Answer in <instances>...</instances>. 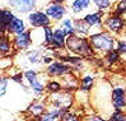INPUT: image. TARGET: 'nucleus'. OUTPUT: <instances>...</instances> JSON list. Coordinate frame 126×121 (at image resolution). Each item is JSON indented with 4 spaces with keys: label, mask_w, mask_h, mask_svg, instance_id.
Listing matches in <instances>:
<instances>
[{
    "label": "nucleus",
    "mask_w": 126,
    "mask_h": 121,
    "mask_svg": "<svg viewBox=\"0 0 126 121\" xmlns=\"http://www.w3.org/2000/svg\"><path fill=\"white\" fill-rule=\"evenodd\" d=\"M111 104L115 111L126 113V83L122 79L113 82L111 89Z\"/></svg>",
    "instance_id": "nucleus-3"
},
{
    "label": "nucleus",
    "mask_w": 126,
    "mask_h": 121,
    "mask_svg": "<svg viewBox=\"0 0 126 121\" xmlns=\"http://www.w3.org/2000/svg\"><path fill=\"white\" fill-rule=\"evenodd\" d=\"M24 75V79L27 80L29 88L34 93V96H41L43 94V92L46 90V84L45 82L40 79V73L36 71L34 69H28L23 73Z\"/></svg>",
    "instance_id": "nucleus-6"
},
{
    "label": "nucleus",
    "mask_w": 126,
    "mask_h": 121,
    "mask_svg": "<svg viewBox=\"0 0 126 121\" xmlns=\"http://www.w3.org/2000/svg\"><path fill=\"white\" fill-rule=\"evenodd\" d=\"M14 17H16V14L10 8H1V10H0V29H1V35L8 33L9 24L12 23Z\"/></svg>",
    "instance_id": "nucleus-15"
},
{
    "label": "nucleus",
    "mask_w": 126,
    "mask_h": 121,
    "mask_svg": "<svg viewBox=\"0 0 126 121\" xmlns=\"http://www.w3.org/2000/svg\"><path fill=\"white\" fill-rule=\"evenodd\" d=\"M74 69L68 65V64H65L63 61H54V63H51L50 65H47V68L45 69V74L47 75V77L50 78H55V77H65V75H68L70 73H73Z\"/></svg>",
    "instance_id": "nucleus-9"
},
{
    "label": "nucleus",
    "mask_w": 126,
    "mask_h": 121,
    "mask_svg": "<svg viewBox=\"0 0 126 121\" xmlns=\"http://www.w3.org/2000/svg\"><path fill=\"white\" fill-rule=\"evenodd\" d=\"M13 47L14 50L17 51H28L29 49H31V46L33 45L32 42V37H31V31H26L22 35H18V36H14L13 37Z\"/></svg>",
    "instance_id": "nucleus-11"
},
{
    "label": "nucleus",
    "mask_w": 126,
    "mask_h": 121,
    "mask_svg": "<svg viewBox=\"0 0 126 121\" xmlns=\"http://www.w3.org/2000/svg\"><path fill=\"white\" fill-rule=\"evenodd\" d=\"M66 49H68V51L83 59H89L94 56V50L89 42V38L80 37L78 35L68 37V40H66Z\"/></svg>",
    "instance_id": "nucleus-1"
},
{
    "label": "nucleus",
    "mask_w": 126,
    "mask_h": 121,
    "mask_svg": "<svg viewBox=\"0 0 126 121\" xmlns=\"http://www.w3.org/2000/svg\"><path fill=\"white\" fill-rule=\"evenodd\" d=\"M93 5H95V8H97L98 12L106 14L108 12L112 10V5L113 3L110 1V0H94L93 1Z\"/></svg>",
    "instance_id": "nucleus-24"
},
{
    "label": "nucleus",
    "mask_w": 126,
    "mask_h": 121,
    "mask_svg": "<svg viewBox=\"0 0 126 121\" xmlns=\"http://www.w3.org/2000/svg\"><path fill=\"white\" fill-rule=\"evenodd\" d=\"M116 50L118 51L120 55H126V40L120 38L116 43Z\"/></svg>",
    "instance_id": "nucleus-31"
},
{
    "label": "nucleus",
    "mask_w": 126,
    "mask_h": 121,
    "mask_svg": "<svg viewBox=\"0 0 126 121\" xmlns=\"http://www.w3.org/2000/svg\"><path fill=\"white\" fill-rule=\"evenodd\" d=\"M45 12L51 22H61L68 14V6H65V1H51L46 3Z\"/></svg>",
    "instance_id": "nucleus-5"
},
{
    "label": "nucleus",
    "mask_w": 126,
    "mask_h": 121,
    "mask_svg": "<svg viewBox=\"0 0 126 121\" xmlns=\"http://www.w3.org/2000/svg\"><path fill=\"white\" fill-rule=\"evenodd\" d=\"M27 23L29 24L31 29L34 28H46L51 27V19L47 17V14L42 10H36L31 13L29 16H27Z\"/></svg>",
    "instance_id": "nucleus-8"
},
{
    "label": "nucleus",
    "mask_w": 126,
    "mask_h": 121,
    "mask_svg": "<svg viewBox=\"0 0 126 121\" xmlns=\"http://www.w3.org/2000/svg\"><path fill=\"white\" fill-rule=\"evenodd\" d=\"M10 9L14 12V14H27L29 16L31 13L36 12L37 8V1H33V0H20V1H8L6 3Z\"/></svg>",
    "instance_id": "nucleus-10"
},
{
    "label": "nucleus",
    "mask_w": 126,
    "mask_h": 121,
    "mask_svg": "<svg viewBox=\"0 0 126 121\" xmlns=\"http://www.w3.org/2000/svg\"><path fill=\"white\" fill-rule=\"evenodd\" d=\"M60 116H61V110L51 107V108H47L46 112L42 116L37 117L36 120L37 121H59L60 120Z\"/></svg>",
    "instance_id": "nucleus-20"
},
{
    "label": "nucleus",
    "mask_w": 126,
    "mask_h": 121,
    "mask_svg": "<svg viewBox=\"0 0 126 121\" xmlns=\"http://www.w3.org/2000/svg\"><path fill=\"white\" fill-rule=\"evenodd\" d=\"M45 38H46V50H47V49H50L48 46H51L52 41H54V27L45 28Z\"/></svg>",
    "instance_id": "nucleus-28"
},
{
    "label": "nucleus",
    "mask_w": 126,
    "mask_h": 121,
    "mask_svg": "<svg viewBox=\"0 0 126 121\" xmlns=\"http://www.w3.org/2000/svg\"><path fill=\"white\" fill-rule=\"evenodd\" d=\"M83 121H107V120L103 119V117H101V116H88V117H85Z\"/></svg>",
    "instance_id": "nucleus-32"
},
{
    "label": "nucleus",
    "mask_w": 126,
    "mask_h": 121,
    "mask_svg": "<svg viewBox=\"0 0 126 121\" xmlns=\"http://www.w3.org/2000/svg\"><path fill=\"white\" fill-rule=\"evenodd\" d=\"M74 93L71 90H61L56 94H50V102L52 107L59 110H70V107L74 103Z\"/></svg>",
    "instance_id": "nucleus-4"
},
{
    "label": "nucleus",
    "mask_w": 126,
    "mask_h": 121,
    "mask_svg": "<svg viewBox=\"0 0 126 121\" xmlns=\"http://www.w3.org/2000/svg\"><path fill=\"white\" fill-rule=\"evenodd\" d=\"M66 40H68V37L64 33V31L59 26H55L54 27V41H52V45H51V49L56 52L66 49Z\"/></svg>",
    "instance_id": "nucleus-12"
},
{
    "label": "nucleus",
    "mask_w": 126,
    "mask_h": 121,
    "mask_svg": "<svg viewBox=\"0 0 126 121\" xmlns=\"http://www.w3.org/2000/svg\"><path fill=\"white\" fill-rule=\"evenodd\" d=\"M59 27L64 31L66 37H71L75 35V22H74V18H65L64 20L60 22Z\"/></svg>",
    "instance_id": "nucleus-22"
},
{
    "label": "nucleus",
    "mask_w": 126,
    "mask_h": 121,
    "mask_svg": "<svg viewBox=\"0 0 126 121\" xmlns=\"http://www.w3.org/2000/svg\"><path fill=\"white\" fill-rule=\"evenodd\" d=\"M93 88H94V74H92V73L84 74L80 79L79 89L81 90V92L87 93V92H89V90H92Z\"/></svg>",
    "instance_id": "nucleus-19"
},
{
    "label": "nucleus",
    "mask_w": 126,
    "mask_h": 121,
    "mask_svg": "<svg viewBox=\"0 0 126 121\" xmlns=\"http://www.w3.org/2000/svg\"><path fill=\"white\" fill-rule=\"evenodd\" d=\"M61 90H64V88L59 80H50L46 84V92H48L50 94H56Z\"/></svg>",
    "instance_id": "nucleus-25"
},
{
    "label": "nucleus",
    "mask_w": 126,
    "mask_h": 121,
    "mask_svg": "<svg viewBox=\"0 0 126 121\" xmlns=\"http://www.w3.org/2000/svg\"><path fill=\"white\" fill-rule=\"evenodd\" d=\"M28 111L31 112L33 116L40 117V116H42L43 113L46 112V103L43 102V101H42V102H41V101H36V102H33V103L29 104Z\"/></svg>",
    "instance_id": "nucleus-23"
},
{
    "label": "nucleus",
    "mask_w": 126,
    "mask_h": 121,
    "mask_svg": "<svg viewBox=\"0 0 126 121\" xmlns=\"http://www.w3.org/2000/svg\"><path fill=\"white\" fill-rule=\"evenodd\" d=\"M59 121H80V119L71 110H61V116Z\"/></svg>",
    "instance_id": "nucleus-26"
},
{
    "label": "nucleus",
    "mask_w": 126,
    "mask_h": 121,
    "mask_svg": "<svg viewBox=\"0 0 126 121\" xmlns=\"http://www.w3.org/2000/svg\"><path fill=\"white\" fill-rule=\"evenodd\" d=\"M125 27H126V20L122 17L112 13L105 17V20H103V29L111 35H120L121 32H124Z\"/></svg>",
    "instance_id": "nucleus-7"
},
{
    "label": "nucleus",
    "mask_w": 126,
    "mask_h": 121,
    "mask_svg": "<svg viewBox=\"0 0 126 121\" xmlns=\"http://www.w3.org/2000/svg\"><path fill=\"white\" fill-rule=\"evenodd\" d=\"M43 57H45V52L42 51V49L38 47L29 49L28 51L24 52V59L27 60V64H32V65L41 64L43 63Z\"/></svg>",
    "instance_id": "nucleus-16"
},
{
    "label": "nucleus",
    "mask_w": 126,
    "mask_h": 121,
    "mask_svg": "<svg viewBox=\"0 0 126 121\" xmlns=\"http://www.w3.org/2000/svg\"><path fill=\"white\" fill-rule=\"evenodd\" d=\"M74 22H75V35L80 37H89L92 35V28L85 23L83 18H74Z\"/></svg>",
    "instance_id": "nucleus-17"
},
{
    "label": "nucleus",
    "mask_w": 126,
    "mask_h": 121,
    "mask_svg": "<svg viewBox=\"0 0 126 121\" xmlns=\"http://www.w3.org/2000/svg\"><path fill=\"white\" fill-rule=\"evenodd\" d=\"M61 86L65 90H71V89H75L78 88V86H80V80L78 79L77 75H74L73 73L65 75V77L61 78Z\"/></svg>",
    "instance_id": "nucleus-18"
},
{
    "label": "nucleus",
    "mask_w": 126,
    "mask_h": 121,
    "mask_svg": "<svg viewBox=\"0 0 126 121\" xmlns=\"http://www.w3.org/2000/svg\"><path fill=\"white\" fill-rule=\"evenodd\" d=\"M108 121H126V113L120 111H113L110 115Z\"/></svg>",
    "instance_id": "nucleus-29"
},
{
    "label": "nucleus",
    "mask_w": 126,
    "mask_h": 121,
    "mask_svg": "<svg viewBox=\"0 0 126 121\" xmlns=\"http://www.w3.org/2000/svg\"><path fill=\"white\" fill-rule=\"evenodd\" d=\"M26 31H28V29H27V22L23 18H20L19 16H16L14 19L12 20V23L9 24L8 33H6V35H9V36L13 35V37H14V36L24 33Z\"/></svg>",
    "instance_id": "nucleus-14"
},
{
    "label": "nucleus",
    "mask_w": 126,
    "mask_h": 121,
    "mask_svg": "<svg viewBox=\"0 0 126 121\" xmlns=\"http://www.w3.org/2000/svg\"><path fill=\"white\" fill-rule=\"evenodd\" d=\"M122 33H124V37H125V40H126V27H125V29H124Z\"/></svg>",
    "instance_id": "nucleus-33"
},
{
    "label": "nucleus",
    "mask_w": 126,
    "mask_h": 121,
    "mask_svg": "<svg viewBox=\"0 0 126 121\" xmlns=\"http://www.w3.org/2000/svg\"><path fill=\"white\" fill-rule=\"evenodd\" d=\"M9 79L6 77H3L1 80H0V97L4 98L6 94V90H8V84H9Z\"/></svg>",
    "instance_id": "nucleus-30"
},
{
    "label": "nucleus",
    "mask_w": 126,
    "mask_h": 121,
    "mask_svg": "<svg viewBox=\"0 0 126 121\" xmlns=\"http://www.w3.org/2000/svg\"><path fill=\"white\" fill-rule=\"evenodd\" d=\"M66 4L69 5V9L73 13V16H79V14L85 13V12L89 10L91 5L93 4V1H89V0H74V1H68ZM88 13H89V12H88ZM85 14H84V16H85Z\"/></svg>",
    "instance_id": "nucleus-13"
},
{
    "label": "nucleus",
    "mask_w": 126,
    "mask_h": 121,
    "mask_svg": "<svg viewBox=\"0 0 126 121\" xmlns=\"http://www.w3.org/2000/svg\"><path fill=\"white\" fill-rule=\"evenodd\" d=\"M89 38V42L92 45V47L94 51H98V52H108L115 50V45L117 43L113 35H111L106 31H102L98 32L95 35H92L88 37Z\"/></svg>",
    "instance_id": "nucleus-2"
},
{
    "label": "nucleus",
    "mask_w": 126,
    "mask_h": 121,
    "mask_svg": "<svg viewBox=\"0 0 126 121\" xmlns=\"http://www.w3.org/2000/svg\"><path fill=\"white\" fill-rule=\"evenodd\" d=\"M14 50L13 42L10 41V37L8 35H1L0 38V52H1L3 57H8V55Z\"/></svg>",
    "instance_id": "nucleus-21"
},
{
    "label": "nucleus",
    "mask_w": 126,
    "mask_h": 121,
    "mask_svg": "<svg viewBox=\"0 0 126 121\" xmlns=\"http://www.w3.org/2000/svg\"><path fill=\"white\" fill-rule=\"evenodd\" d=\"M118 60H120V54H118V51L115 49L112 51H110L107 56H106V61L108 65H113L115 63H117Z\"/></svg>",
    "instance_id": "nucleus-27"
}]
</instances>
